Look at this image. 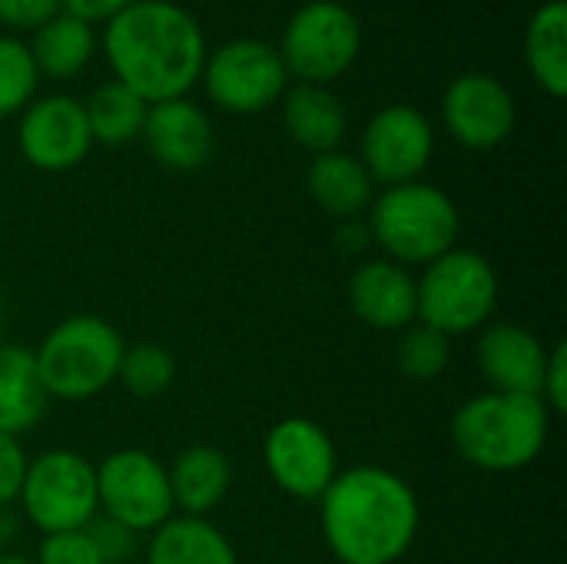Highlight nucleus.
<instances>
[{
  "label": "nucleus",
  "mask_w": 567,
  "mask_h": 564,
  "mask_svg": "<svg viewBox=\"0 0 567 564\" xmlns=\"http://www.w3.org/2000/svg\"><path fill=\"white\" fill-rule=\"evenodd\" d=\"M96 505L103 519L133 535H153L173 519V495L166 465L143 449L110 452L96 465Z\"/></svg>",
  "instance_id": "9"
},
{
  "label": "nucleus",
  "mask_w": 567,
  "mask_h": 564,
  "mask_svg": "<svg viewBox=\"0 0 567 564\" xmlns=\"http://www.w3.org/2000/svg\"><path fill=\"white\" fill-rule=\"evenodd\" d=\"M176 379V362L173 356L156 346V342H136V346H126L123 349V359H120V369H116V382L150 402V399H159Z\"/></svg>",
  "instance_id": "26"
},
{
  "label": "nucleus",
  "mask_w": 567,
  "mask_h": 564,
  "mask_svg": "<svg viewBox=\"0 0 567 564\" xmlns=\"http://www.w3.org/2000/svg\"><path fill=\"white\" fill-rule=\"evenodd\" d=\"M37 63L17 37H0V116L23 110L37 93Z\"/></svg>",
  "instance_id": "28"
},
{
  "label": "nucleus",
  "mask_w": 567,
  "mask_h": 564,
  "mask_svg": "<svg viewBox=\"0 0 567 564\" xmlns=\"http://www.w3.org/2000/svg\"><path fill=\"white\" fill-rule=\"evenodd\" d=\"M442 120L449 133L468 150L502 146L518 120L512 90L492 73H462L442 96Z\"/></svg>",
  "instance_id": "14"
},
{
  "label": "nucleus",
  "mask_w": 567,
  "mask_h": 564,
  "mask_svg": "<svg viewBox=\"0 0 567 564\" xmlns=\"http://www.w3.org/2000/svg\"><path fill=\"white\" fill-rule=\"evenodd\" d=\"M349 306L369 329L402 332L415 322V276L392 259L362 263L349 279Z\"/></svg>",
  "instance_id": "17"
},
{
  "label": "nucleus",
  "mask_w": 567,
  "mask_h": 564,
  "mask_svg": "<svg viewBox=\"0 0 567 564\" xmlns=\"http://www.w3.org/2000/svg\"><path fill=\"white\" fill-rule=\"evenodd\" d=\"M83 110H86L93 143L123 146V143H133L143 133L150 103H143L120 80H110V83L93 90V96H90V103H83Z\"/></svg>",
  "instance_id": "25"
},
{
  "label": "nucleus",
  "mask_w": 567,
  "mask_h": 564,
  "mask_svg": "<svg viewBox=\"0 0 567 564\" xmlns=\"http://www.w3.org/2000/svg\"><path fill=\"white\" fill-rule=\"evenodd\" d=\"M538 399L545 402V409L551 416H565L567 412V342H558L555 349H548Z\"/></svg>",
  "instance_id": "30"
},
{
  "label": "nucleus",
  "mask_w": 567,
  "mask_h": 564,
  "mask_svg": "<svg viewBox=\"0 0 567 564\" xmlns=\"http://www.w3.org/2000/svg\"><path fill=\"white\" fill-rule=\"evenodd\" d=\"M262 462L276 489L302 502H319L339 475V459L329 432L302 416H289L266 432Z\"/></svg>",
  "instance_id": "11"
},
{
  "label": "nucleus",
  "mask_w": 567,
  "mask_h": 564,
  "mask_svg": "<svg viewBox=\"0 0 567 564\" xmlns=\"http://www.w3.org/2000/svg\"><path fill=\"white\" fill-rule=\"evenodd\" d=\"M498 306V273L475 249H449L415 279V319L442 336L482 329Z\"/></svg>",
  "instance_id": "6"
},
{
  "label": "nucleus",
  "mask_w": 567,
  "mask_h": 564,
  "mask_svg": "<svg viewBox=\"0 0 567 564\" xmlns=\"http://www.w3.org/2000/svg\"><path fill=\"white\" fill-rule=\"evenodd\" d=\"M166 475H169L173 509L189 519H206L209 512H216L233 485L229 459L216 445L183 449L166 469Z\"/></svg>",
  "instance_id": "18"
},
{
  "label": "nucleus",
  "mask_w": 567,
  "mask_h": 564,
  "mask_svg": "<svg viewBox=\"0 0 567 564\" xmlns=\"http://www.w3.org/2000/svg\"><path fill=\"white\" fill-rule=\"evenodd\" d=\"M123 349V336L106 319L70 316L43 336L33 362L50 399L86 402L116 382Z\"/></svg>",
  "instance_id": "5"
},
{
  "label": "nucleus",
  "mask_w": 567,
  "mask_h": 564,
  "mask_svg": "<svg viewBox=\"0 0 567 564\" xmlns=\"http://www.w3.org/2000/svg\"><path fill=\"white\" fill-rule=\"evenodd\" d=\"M33 564H106L86 529L43 535Z\"/></svg>",
  "instance_id": "29"
},
{
  "label": "nucleus",
  "mask_w": 567,
  "mask_h": 564,
  "mask_svg": "<svg viewBox=\"0 0 567 564\" xmlns=\"http://www.w3.org/2000/svg\"><path fill=\"white\" fill-rule=\"evenodd\" d=\"M140 136L150 156L166 170H199L213 153V123L186 96L153 103Z\"/></svg>",
  "instance_id": "16"
},
{
  "label": "nucleus",
  "mask_w": 567,
  "mask_h": 564,
  "mask_svg": "<svg viewBox=\"0 0 567 564\" xmlns=\"http://www.w3.org/2000/svg\"><path fill=\"white\" fill-rule=\"evenodd\" d=\"M60 3H63L66 13H73V17H80V20H86L93 27L96 20H110V17H116L120 10H126L136 0H60Z\"/></svg>",
  "instance_id": "34"
},
{
  "label": "nucleus",
  "mask_w": 567,
  "mask_h": 564,
  "mask_svg": "<svg viewBox=\"0 0 567 564\" xmlns=\"http://www.w3.org/2000/svg\"><path fill=\"white\" fill-rule=\"evenodd\" d=\"M346 106L329 86L296 83L282 93V126L289 140L309 153H332L346 136Z\"/></svg>",
  "instance_id": "19"
},
{
  "label": "nucleus",
  "mask_w": 567,
  "mask_h": 564,
  "mask_svg": "<svg viewBox=\"0 0 567 564\" xmlns=\"http://www.w3.org/2000/svg\"><path fill=\"white\" fill-rule=\"evenodd\" d=\"M359 50V17L339 0H312L289 17L279 57L286 63V73L299 76V83L326 86L355 63Z\"/></svg>",
  "instance_id": "8"
},
{
  "label": "nucleus",
  "mask_w": 567,
  "mask_h": 564,
  "mask_svg": "<svg viewBox=\"0 0 567 564\" xmlns=\"http://www.w3.org/2000/svg\"><path fill=\"white\" fill-rule=\"evenodd\" d=\"M206 93L226 113H262L289 86L286 63L266 40H229L216 53H206L203 76Z\"/></svg>",
  "instance_id": "10"
},
{
  "label": "nucleus",
  "mask_w": 567,
  "mask_h": 564,
  "mask_svg": "<svg viewBox=\"0 0 567 564\" xmlns=\"http://www.w3.org/2000/svg\"><path fill=\"white\" fill-rule=\"evenodd\" d=\"M551 412L538 396L482 392L452 416L455 452L482 472L528 469L548 442Z\"/></svg>",
  "instance_id": "3"
},
{
  "label": "nucleus",
  "mask_w": 567,
  "mask_h": 564,
  "mask_svg": "<svg viewBox=\"0 0 567 564\" xmlns=\"http://www.w3.org/2000/svg\"><path fill=\"white\" fill-rule=\"evenodd\" d=\"M60 10V0H0V23L13 30H37Z\"/></svg>",
  "instance_id": "33"
},
{
  "label": "nucleus",
  "mask_w": 567,
  "mask_h": 564,
  "mask_svg": "<svg viewBox=\"0 0 567 564\" xmlns=\"http://www.w3.org/2000/svg\"><path fill=\"white\" fill-rule=\"evenodd\" d=\"M17 143L23 160L43 173H63L86 160L93 136L86 110L73 96H43L30 100L20 116Z\"/></svg>",
  "instance_id": "13"
},
{
  "label": "nucleus",
  "mask_w": 567,
  "mask_h": 564,
  "mask_svg": "<svg viewBox=\"0 0 567 564\" xmlns=\"http://www.w3.org/2000/svg\"><path fill=\"white\" fill-rule=\"evenodd\" d=\"M525 60L538 86L551 96L567 93V3H542L525 30Z\"/></svg>",
  "instance_id": "23"
},
{
  "label": "nucleus",
  "mask_w": 567,
  "mask_h": 564,
  "mask_svg": "<svg viewBox=\"0 0 567 564\" xmlns=\"http://www.w3.org/2000/svg\"><path fill=\"white\" fill-rule=\"evenodd\" d=\"M146 564H239V558L209 519L173 515L150 535Z\"/></svg>",
  "instance_id": "22"
},
{
  "label": "nucleus",
  "mask_w": 567,
  "mask_h": 564,
  "mask_svg": "<svg viewBox=\"0 0 567 564\" xmlns=\"http://www.w3.org/2000/svg\"><path fill=\"white\" fill-rule=\"evenodd\" d=\"M23 515L43 535L86 529L96 515V465L73 449H50L27 462L20 499Z\"/></svg>",
  "instance_id": "7"
},
{
  "label": "nucleus",
  "mask_w": 567,
  "mask_h": 564,
  "mask_svg": "<svg viewBox=\"0 0 567 564\" xmlns=\"http://www.w3.org/2000/svg\"><path fill=\"white\" fill-rule=\"evenodd\" d=\"M462 229L458 206L452 196L432 183H402L385 186L379 199H372L369 236L389 253L399 266H429L432 259L455 249Z\"/></svg>",
  "instance_id": "4"
},
{
  "label": "nucleus",
  "mask_w": 567,
  "mask_h": 564,
  "mask_svg": "<svg viewBox=\"0 0 567 564\" xmlns=\"http://www.w3.org/2000/svg\"><path fill=\"white\" fill-rule=\"evenodd\" d=\"M435 150L432 123L422 110L395 103L379 110L362 133V166L372 183L402 186L419 180Z\"/></svg>",
  "instance_id": "12"
},
{
  "label": "nucleus",
  "mask_w": 567,
  "mask_h": 564,
  "mask_svg": "<svg viewBox=\"0 0 567 564\" xmlns=\"http://www.w3.org/2000/svg\"><path fill=\"white\" fill-rule=\"evenodd\" d=\"M319 509L322 539L339 564L402 562L422 525L415 489L382 465L339 472Z\"/></svg>",
  "instance_id": "2"
},
{
  "label": "nucleus",
  "mask_w": 567,
  "mask_h": 564,
  "mask_svg": "<svg viewBox=\"0 0 567 564\" xmlns=\"http://www.w3.org/2000/svg\"><path fill=\"white\" fill-rule=\"evenodd\" d=\"M0 564H33L30 558H23V555H3L0 552Z\"/></svg>",
  "instance_id": "35"
},
{
  "label": "nucleus",
  "mask_w": 567,
  "mask_h": 564,
  "mask_svg": "<svg viewBox=\"0 0 567 564\" xmlns=\"http://www.w3.org/2000/svg\"><path fill=\"white\" fill-rule=\"evenodd\" d=\"M23 475H27V455H23L20 439L0 435V509L20 499Z\"/></svg>",
  "instance_id": "31"
},
{
  "label": "nucleus",
  "mask_w": 567,
  "mask_h": 564,
  "mask_svg": "<svg viewBox=\"0 0 567 564\" xmlns=\"http://www.w3.org/2000/svg\"><path fill=\"white\" fill-rule=\"evenodd\" d=\"M103 50L113 80L143 103L183 100L206 63V37L196 17L169 0H136L106 20Z\"/></svg>",
  "instance_id": "1"
},
{
  "label": "nucleus",
  "mask_w": 567,
  "mask_h": 564,
  "mask_svg": "<svg viewBox=\"0 0 567 564\" xmlns=\"http://www.w3.org/2000/svg\"><path fill=\"white\" fill-rule=\"evenodd\" d=\"M0 322H3V306H0Z\"/></svg>",
  "instance_id": "36"
},
{
  "label": "nucleus",
  "mask_w": 567,
  "mask_h": 564,
  "mask_svg": "<svg viewBox=\"0 0 567 564\" xmlns=\"http://www.w3.org/2000/svg\"><path fill=\"white\" fill-rule=\"evenodd\" d=\"M47 389L40 382L33 352L23 346H0V435H23L47 412Z\"/></svg>",
  "instance_id": "21"
},
{
  "label": "nucleus",
  "mask_w": 567,
  "mask_h": 564,
  "mask_svg": "<svg viewBox=\"0 0 567 564\" xmlns=\"http://www.w3.org/2000/svg\"><path fill=\"white\" fill-rule=\"evenodd\" d=\"M452 359V339L429 329V326H409L402 329V342L395 349L399 372L412 382H432L449 369Z\"/></svg>",
  "instance_id": "27"
},
{
  "label": "nucleus",
  "mask_w": 567,
  "mask_h": 564,
  "mask_svg": "<svg viewBox=\"0 0 567 564\" xmlns=\"http://www.w3.org/2000/svg\"><path fill=\"white\" fill-rule=\"evenodd\" d=\"M478 369L492 392H518V396H538L542 376L548 362V349L542 339L515 322L488 326L478 339Z\"/></svg>",
  "instance_id": "15"
},
{
  "label": "nucleus",
  "mask_w": 567,
  "mask_h": 564,
  "mask_svg": "<svg viewBox=\"0 0 567 564\" xmlns=\"http://www.w3.org/2000/svg\"><path fill=\"white\" fill-rule=\"evenodd\" d=\"M306 186H309V196L316 199V206L339 219L359 216L375 199L372 196L375 183H372L369 170L362 166V160H355L342 150L319 153L306 173Z\"/></svg>",
  "instance_id": "20"
},
{
  "label": "nucleus",
  "mask_w": 567,
  "mask_h": 564,
  "mask_svg": "<svg viewBox=\"0 0 567 564\" xmlns=\"http://www.w3.org/2000/svg\"><path fill=\"white\" fill-rule=\"evenodd\" d=\"M27 47L37 63V73H47L53 80H70L90 63L96 50V37L86 20L60 10L43 27H37V37Z\"/></svg>",
  "instance_id": "24"
},
{
  "label": "nucleus",
  "mask_w": 567,
  "mask_h": 564,
  "mask_svg": "<svg viewBox=\"0 0 567 564\" xmlns=\"http://www.w3.org/2000/svg\"><path fill=\"white\" fill-rule=\"evenodd\" d=\"M86 532L93 535V542H96L103 562H130V555H133V548H136V535H133V532H126L123 525H116V522H110V519H100V515L86 525Z\"/></svg>",
  "instance_id": "32"
}]
</instances>
